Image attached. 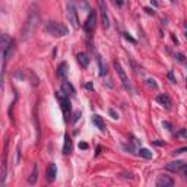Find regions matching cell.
Listing matches in <instances>:
<instances>
[{"mask_svg":"<svg viewBox=\"0 0 187 187\" xmlns=\"http://www.w3.org/2000/svg\"><path fill=\"white\" fill-rule=\"evenodd\" d=\"M37 22H38V13H37V7H31L29 9V15H28L27 23L23 25L22 28V39H28L32 32L35 31V27H37Z\"/></svg>","mask_w":187,"mask_h":187,"instance_id":"obj_1","label":"cell"},{"mask_svg":"<svg viewBox=\"0 0 187 187\" xmlns=\"http://www.w3.org/2000/svg\"><path fill=\"white\" fill-rule=\"evenodd\" d=\"M44 31L53 37H57V38H61V37H66L69 34V29L67 27H64L63 23L56 22V21H48V22L44 25Z\"/></svg>","mask_w":187,"mask_h":187,"instance_id":"obj_2","label":"cell"},{"mask_svg":"<svg viewBox=\"0 0 187 187\" xmlns=\"http://www.w3.org/2000/svg\"><path fill=\"white\" fill-rule=\"evenodd\" d=\"M13 53V43L12 39L3 34L2 35V56H3V75H5V69H6V63L9 60V57Z\"/></svg>","mask_w":187,"mask_h":187,"instance_id":"obj_3","label":"cell"},{"mask_svg":"<svg viewBox=\"0 0 187 187\" xmlns=\"http://www.w3.org/2000/svg\"><path fill=\"white\" fill-rule=\"evenodd\" d=\"M113 66H114V69H116L117 72V75H118V77H120V81H121V85L124 86V89H126L129 94H133V88H132V83H130V81H129V77H127L126 75V72H124V69L121 67L120 64V61H114L113 63Z\"/></svg>","mask_w":187,"mask_h":187,"instance_id":"obj_4","label":"cell"},{"mask_svg":"<svg viewBox=\"0 0 187 187\" xmlns=\"http://www.w3.org/2000/svg\"><path fill=\"white\" fill-rule=\"evenodd\" d=\"M66 10H67V19L70 25L75 29H79V19H77V12H76V7L73 3H67L66 5Z\"/></svg>","mask_w":187,"mask_h":187,"instance_id":"obj_5","label":"cell"},{"mask_svg":"<svg viewBox=\"0 0 187 187\" xmlns=\"http://www.w3.org/2000/svg\"><path fill=\"white\" fill-rule=\"evenodd\" d=\"M165 168L168 171H172V172H178V171H181L187 176V162L184 161H172V162H168V164L165 165Z\"/></svg>","mask_w":187,"mask_h":187,"instance_id":"obj_6","label":"cell"},{"mask_svg":"<svg viewBox=\"0 0 187 187\" xmlns=\"http://www.w3.org/2000/svg\"><path fill=\"white\" fill-rule=\"evenodd\" d=\"M56 98L59 99V102H60V105H61V110H63V113H64V116H67V114L70 113V99H69V97L64 95V94L60 91V92H56Z\"/></svg>","mask_w":187,"mask_h":187,"instance_id":"obj_7","label":"cell"},{"mask_svg":"<svg viewBox=\"0 0 187 187\" xmlns=\"http://www.w3.org/2000/svg\"><path fill=\"white\" fill-rule=\"evenodd\" d=\"M95 23H97V12L95 10H89V15L86 18V21L83 23V29H85V32L91 34L95 29Z\"/></svg>","mask_w":187,"mask_h":187,"instance_id":"obj_8","label":"cell"},{"mask_svg":"<svg viewBox=\"0 0 187 187\" xmlns=\"http://www.w3.org/2000/svg\"><path fill=\"white\" fill-rule=\"evenodd\" d=\"M56 176H57V167H56L54 162H50L45 168V181L53 183L56 180Z\"/></svg>","mask_w":187,"mask_h":187,"instance_id":"obj_9","label":"cell"},{"mask_svg":"<svg viewBox=\"0 0 187 187\" xmlns=\"http://www.w3.org/2000/svg\"><path fill=\"white\" fill-rule=\"evenodd\" d=\"M98 6H99V13H101V19H102V25H104L105 29L110 28V19H108V13H107V7H105V3L102 0L98 2Z\"/></svg>","mask_w":187,"mask_h":187,"instance_id":"obj_10","label":"cell"},{"mask_svg":"<svg viewBox=\"0 0 187 187\" xmlns=\"http://www.w3.org/2000/svg\"><path fill=\"white\" fill-rule=\"evenodd\" d=\"M156 187H174V180L167 174H162L156 178Z\"/></svg>","mask_w":187,"mask_h":187,"instance_id":"obj_11","label":"cell"},{"mask_svg":"<svg viewBox=\"0 0 187 187\" xmlns=\"http://www.w3.org/2000/svg\"><path fill=\"white\" fill-rule=\"evenodd\" d=\"M156 102H160V104L162 105V107H165L167 110L171 108V99L167 94H160V95L156 97Z\"/></svg>","mask_w":187,"mask_h":187,"instance_id":"obj_12","label":"cell"},{"mask_svg":"<svg viewBox=\"0 0 187 187\" xmlns=\"http://www.w3.org/2000/svg\"><path fill=\"white\" fill-rule=\"evenodd\" d=\"M57 76L61 81H66V77H67V63L66 61H61L60 64H59V67H57Z\"/></svg>","mask_w":187,"mask_h":187,"instance_id":"obj_13","label":"cell"},{"mask_svg":"<svg viewBox=\"0 0 187 187\" xmlns=\"http://www.w3.org/2000/svg\"><path fill=\"white\" fill-rule=\"evenodd\" d=\"M72 151H73V143H72V139L69 135H64V145H63V154L64 155H70Z\"/></svg>","mask_w":187,"mask_h":187,"instance_id":"obj_14","label":"cell"},{"mask_svg":"<svg viewBox=\"0 0 187 187\" xmlns=\"http://www.w3.org/2000/svg\"><path fill=\"white\" fill-rule=\"evenodd\" d=\"M7 143L5 148V155H3V172H2V187L6 186V177H7V162H6V156H7Z\"/></svg>","mask_w":187,"mask_h":187,"instance_id":"obj_15","label":"cell"},{"mask_svg":"<svg viewBox=\"0 0 187 187\" xmlns=\"http://www.w3.org/2000/svg\"><path fill=\"white\" fill-rule=\"evenodd\" d=\"M61 92L64 94V95H67V97H70V95H73V94H75V88L72 86L70 82L63 81V82H61Z\"/></svg>","mask_w":187,"mask_h":187,"instance_id":"obj_16","label":"cell"},{"mask_svg":"<svg viewBox=\"0 0 187 187\" xmlns=\"http://www.w3.org/2000/svg\"><path fill=\"white\" fill-rule=\"evenodd\" d=\"M37 180H38V165L34 164L32 171H31V174H29V177H28V184L34 186V184L37 183Z\"/></svg>","mask_w":187,"mask_h":187,"instance_id":"obj_17","label":"cell"},{"mask_svg":"<svg viewBox=\"0 0 187 187\" xmlns=\"http://www.w3.org/2000/svg\"><path fill=\"white\" fill-rule=\"evenodd\" d=\"M92 123H94V126H97V129H99L101 132L105 130V123H104V120H102V117H101V116L94 114V116H92Z\"/></svg>","mask_w":187,"mask_h":187,"instance_id":"obj_18","label":"cell"},{"mask_svg":"<svg viewBox=\"0 0 187 187\" xmlns=\"http://www.w3.org/2000/svg\"><path fill=\"white\" fill-rule=\"evenodd\" d=\"M77 61H79L81 66L86 69V67L89 66V63H91V59L88 57L86 53H79V54H77Z\"/></svg>","mask_w":187,"mask_h":187,"instance_id":"obj_19","label":"cell"},{"mask_svg":"<svg viewBox=\"0 0 187 187\" xmlns=\"http://www.w3.org/2000/svg\"><path fill=\"white\" fill-rule=\"evenodd\" d=\"M138 154L142 156V158H145V160H151L152 158V152L149 151V149H146V148H140L138 151Z\"/></svg>","mask_w":187,"mask_h":187,"instance_id":"obj_20","label":"cell"},{"mask_svg":"<svg viewBox=\"0 0 187 187\" xmlns=\"http://www.w3.org/2000/svg\"><path fill=\"white\" fill-rule=\"evenodd\" d=\"M97 63H98V67H99V76H104L105 75V67H104L102 59H101V56L99 54H97Z\"/></svg>","mask_w":187,"mask_h":187,"instance_id":"obj_21","label":"cell"},{"mask_svg":"<svg viewBox=\"0 0 187 187\" xmlns=\"http://www.w3.org/2000/svg\"><path fill=\"white\" fill-rule=\"evenodd\" d=\"M187 152V146H183V148H178V149H174L172 151V155H178V154H184Z\"/></svg>","mask_w":187,"mask_h":187,"instance_id":"obj_22","label":"cell"},{"mask_svg":"<svg viewBox=\"0 0 187 187\" xmlns=\"http://www.w3.org/2000/svg\"><path fill=\"white\" fill-rule=\"evenodd\" d=\"M19 158H21V146H16V158H15V164H19Z\"/></svg>","mask_w":187,"mask_h":187,"instance_id":"obj_23","label":"cell"},{"mask_svg":"<svg viewBox=\"0 0 187 187\" xmlns=\"http://www.w3.org/2000/svg\"><path fill=\"white\" fill-rule=\"evenodd\" d=\"M123 35H124V38H126L127 41H130V43H132V44H136V43H138V41H136V39L133 38V37H130V35H129V34H127V32H124V34H123Z\"/></svg>","mask_w":187,"mask_h":187,"instance_id":"obj_24","label":"cell"},{"mask_svg":"<svg viewBox=\"0 0 187 187\" xmlns=\"http://www.w3.org/2000/svg\"><path fill=\"white\" fill-rule=\"evenodd\" d=\"M108 114H110L111 118H114V120H117V118H118V114H117V113L113 110V108H110V110H108Z\"/></svg>","mask_w":187,"mask_h":187,"instance_id":"obj_25","label":"cell"},{"mask_svg":"<svg viewBox=\"0 0 187 187\" xmlns=\"http://www.w3.org/2000/svg\"><path fill=\"white\" fill-rule=\"evenodd\" d=\"M146 82H148V85H149V86H152V88H154V89H156V88H158V86H156V83H155V81H154V79H148Z\"/></svg>","mask_w":187,"mask_h":187,"instance_id":"obj_26","label":"cell"},{"mask_svg":"<svg viewBox=\"0 0 187 187\" xmlns=\"http://www.w3.org/2000/svg\"><path fill=\"white\" fill-rule=\"evenodd\" d=\"M168 79H170L172 83L177 82V81H176V76H174V73H172V72H168Z\"/></svg>","mask_w":187,"mask_h":187,"instance_id":"obj_27","label":"cell"},{"mask_svg":"<svg viewBox=\"0 0 187 187\" xmlns=\"http://www.w3.org/2000/svg\"><path fill=\"white\" fill-rule=\"evenodd\" d=\"M79 117H81V111H76L75 114H73V118H72V121L75 123V121H77L79 120Z\"/></svg>","mask_w":187,"mask_h":187,"instance_id":"obj_28","label":"cell"},{"mask_svg":"<svg viewBox=\"0 0 187 187\" xmlns=\"http://www.w3.org/2000/svg\"><path fill=\"white\" fill-rule=\"evenodd\" d=\"M162 126H164V127H167L168 130H172V126H171V124H170V123H168V121H162Z\"/></svg>","mask_w":187,"mask_h":187,"instance_id":"obj_29","label":"cell"},{"mask_svg":"<svg viewBox=\"0 0 187 187\" xmlns=\"http://www.w3.org/2000/svg\"><path fill=\"white\" fill-rule=\"evenodd\" d=\"M88 143H85V142H81L79 143V149H88Z\"/></svg>","mask_w":187,"mask_h":187,"instance_id":"obj_30","label":"cell"},{"mask_svg":"<svg viewBox=\"0 0 187 187\" xmlns=\"http://www.w3.org/2000/svg\"><path fill=\"white\" fill-rule=\"evenodd\" d=\"M176 59H177L178 61H184V56L180 54V53H177V54H176Z\"/></svg>","mask_w":187,"mask_h":187,"instance_id":"obj_31","label":"cell"},{"mask_svg":"<svg viewBox=\"0 0 187 187\" xmlns=\"http://www.w3.org/2000/svg\"><path fill=\"white\" fill-rule=\"evenodd\" d=\"M85 88H86V89H89V91H92V89H94V85H92V82H88V83H86V85H85Z\"/></svg>","mask_w":187,"mask_h":187,"instance_id":"obj_32","label":"cell"},{"mask_svg":"<svg viewBox=\"0 0 187 187\" xmlns=\"http://www.w3.org/2000/svg\"><path fill=\"white\" fill-rule=\"evenodd\" d=\"M178 135H180L181 138H187V132H186V130H184V129H183V130H181V132H180V133H178Z\"/></svg>","mask_w":187,"mask_h":187,"instance_id":"obj_33","label":"cell"},{"mask_svg":"<svg viewBox=\"0 0 187 187\" xmlns=\"http://www.w3.org/2000/svg\"><path fill=\"white\" fill-rule=\"evenodd\" d=\"M145 10L148 12L149 15H154V13H155V12H154V9H149V7H145Z\"/></svg>","mask_w":187,"mask_h":187,"instance_id":"obj_34","label":"cell"},{"mask_svg":"<svg viewBox=\"0 0 187 187\" xmlns=\"http://www.w3.org/2000/svg\"><path fill=\"white\" fill-rule=\"evenodd\" d=\"M101 154V146H97V152H95V155H99Z\"/></svg>","mask_w":187,"mask_h":187,"instance_id":"obj_35","label":"cell"},{"mask_svg":"<svg viewBox=\"0 0 187 187\" xmlns=\"http://www.w3.org/2000/svg\"><path fill=\"white\" fill-rule=\"evenodd\" d=\"M155 145H158V146H161V145H164V142H160V140H155Z\"/></svg>","mask_w":187,"mask_h":187,"instance_id":"obj_36","label":"cell"}]
</instances>
